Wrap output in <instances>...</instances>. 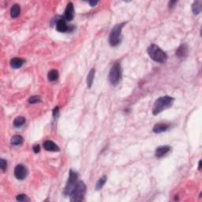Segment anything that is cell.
Returning a JSON list of instances; mask_svg holds the SVG:
<instances>
[{
    "instance_id": "13",
    "label": "cell",
    "mask_w": 202,
    "mask_h": 202,
    "mask_svg": "<svg viewBox=\"0 0 202 202\" xmlns=\"http://www.w3.org/2000/svg\"><path fill=\"white\" fill-rule=\"evenodd\" d=\"M24 60L21 58H13L10 60V65L13 69H19L24 64Z\"/></svg>"
},
{
    "instance_id": "4",
    "label": "cell",
    "mask_w": 202,
    "mask_h": 202,
    "mask_svg": "<svg viewBox=\"0 0 202 202\" xmlns=\"http://www.w3.org/2000/svg\"><path fill=\"white\" fill-rule=\"evenodd\" d=\"M125 23L116 24L115 26L111 29L109 36V43L111 47H115L121 41V32Z\"/></svg>"
},
{
    "instance_id": "18",
    "label": "cell",
    "mask_w": 202,
    "mask_h": 202,
    "mask_svg": "<svg viewBox=\"0 0 202 202\" xmlns=\"http://www.w3.org/2000/svg\"><path fill=\"white\" fill-rule=\"evenodd\" d=\"M95 70L94 68H92V69L90 70L89 73H88V77H87V85H88V88H91V87H92L94 77H95Z\"/></svg>"
},
{
    "instance_id": "12",
    "label": "cell",
    "mask_w": 202,
    "mask_h": 202,
    "mask_svg": "<svg viewBox=\"0 0 202 202\" xmlns=\"http://www.w3.org/2000/svg\"><path fill=\"white\" fill-rule=\"evenodd\" d=\"M170 127L169 125L166 123H158L156 125H154L153 127V132L155 133H160L162 132H164L168 129V128Z\"/></svg>"
},
{
    "instance_id": "15",
    "label": "cell",
    "mask_w": 202,
    "mask_h": 202,
    "mask_svg": "<svg viewBox=\"0 0 202 202\" xmlns=\"http://www.w3.org/2000/svg\"><path fill=\"white\" fill-rule=\"evenodd\" d=\"M202 9V2L201 1H195L192 5V10L194 14H199L201 12Z\"/></svg>"
},
{
    "instance_id": "6",
    "label": "cell",
    "mask_w": 202,
    "mask_h": 202,
    "mask_svg": "<svg viewBox=\"0 0 202 202\" xmlns=\"http://www.w3.org/2000/svg\"><path fill=\"white\" fill-rule=\"evenodd\" d=\"M77 178H78V174L77 172H74L73 170H69V178H68L67 183L65 185V189H64V194L65 196H68L71 193L73 188L75 187L76 184L77 183Z\"/></svg>"
},
{
    "instance_id": "5",
    "label": "cell",
    "mask_w": 202,
    "mask_h": 202,
    "mask_svg": "<svg viewBox=\"0 0 202 202\" xmlns=\"http://www.w3.org/2000/svg\"><path fill=\"white\" fill-rule=\"evenodd\" d=\"M122 77L121 73V65L119 62H115L110 68L109 73V80L113 85H117L119 83Z\"/></svg>"
},
{
    "instance_id": "9",
    "label": "cell",
    "mask_w": 202,
    "mask_h": 202,
    "mask_svg": "<svg viewBox=\"0 0 202 202\" xmlns=\"http://www.w3.org/2000/svg\"><path fill=\"white\" fill-rule=\"evenodd\" d=\"M74 17V8L72 2H69L65 10V18L67 21H72Z\"/></svg>"
},
{
    "instance_id": "28",
    "label": "cell",
    "mask_w": 202,
    "mask_h": 202,
    "mask_svg": "<svg viewBox=\"0 0 202 202\" xmlns=\"http://www.w3.org/2000/svg\"><path fill=\"white\" fill-rule=\"evenodd\" d=\"M176 2H176V1H174V2H172V1H171V2H169V6H170H170L172 7L173 5H174V4H175Z\"/></svg>"
},
{
    "instance_id": "26",
    "label": "cell",
    "mask_w": 202,
    "mask_h": 202,
    "mask_svg": "<svg viewBox=\"0 0 202 202\" xmlns=\"http://www.w3.org/2000/svg\"><path fill=\"white\" fill-rule=\"evenodd\" d=\"M58 114V107H55V108L53 110V116L56 117Z\"/></svg>"
},
{
    "instance_id": "17",
    "label": "cell",
    "mask_w": 202,
    "mask_h": 202,
    "mask_svg": "<svg viewBox=\"0 0 202 202\" xmlns=\"http://www.w3.org/2000/svg\"><path fill=\"white\" fill-rule=\"evenodd\" d=\"M10 143H11V144L15 146L21 145L23 143V137H21V135H14L11 137Z\"/></svg>"
},
{
    "instance_id": "10",
    "label": "cell",
    "mask_w": 202,
    "mask_h": 202,
    "mask_svg": "<svg viewBox=\"0 0 202 202\" xmlns=\"http://www.w3.org/2000/svg\"><path fill=\"white\" fill-rule=\"evenodd\" d=\"M43 148L49 152H59L60 148L52 140H46L43 142Z\"/></svg>"
},
{
    "instance_id": "16",
    "label": "cell",
    "mask_w": 202,
    "mask_h": 202,
    "mask_svg": "<svg viewBox=\"0 0 202 202\" xmlns=\"http://www.w3.org/2000/svg\"><path fill=\"white\" fill-rule=\"evenodd\" d=\"M20 13H21V7H20V6L17 5V4H14L11 7V9H10V16H11V17L16 18L17 17H18Z\"/></svg>"
},
{
    "instance_id": "20",
    "label": "cell",
    "mask_w": 202,
    "mask_h": 202,
    "mask_svg": "<svg viewBox=\"0 0 202 202\" xmlns=\"http://www.w3.org/2000/svg\"><path fill=\"white\" fill-rule=\"evenodd\" d=\"M58 77V73L56 69H52L47 73V78L50 81H54L56 80Z\"/></svg>"
},
{
    "instance_id": "2",
    "label": "cell",
    "mask_w": 202,
    "mask_h": 202,
    "mask_svg": "<svg viewBox=\"0 0 202 202\" xmlns=\"http://www.w3.org/2000/svg\"><path fill=\"white\" fill-rule=\"evenodd\" d=\"M148 55L152 60H154L155 62H160V63H163L167 59V54L163 51L160 47H159L157 45L151 44L147 49Z\"/></svg>"
},
{
    "instance_id": "1",
    "label": "cell",
    "mask_w": 202,
    "mask_h": 202,
    "mask_svg": "<svg viewBox=\"0 0 202 202\" xmlns=\"http://www.w3.org/2000/svg\"><path fill=\"white\" fill-rule=\"evenodd\" d=\"M174 98L168 96V95L159 97V99L155 100V103H154L153 109H152V114L154 115H157L159 113L162 112L163 110L171 107L173 103H174Z\"/></svg>"
},
{
    "instance_id": "7",
    "label": "cell",
    "mask_w": 202,
    "mask_h": 202,
    "mask_svg": "<svg viewBox=\"0 0 202 202\" xmlns=\"http://www.w3.org/2000/svg\"><path fill=\"white\" fill-rule=\"evenodd\" d=\"M28 174V169L23 164H18L15 166L14 175L18 180H23L26 178Z\"/></svg>"
},
{
    "instance_id": "19",
    "label": "cell",
    "mask_w": 202,
    "mask_h": 202,
    "mask_svg": "<svg viewBox=\"0 0 202 202\" xmlns=\"http://www.w3.org/2000/svg\"><path fill=\"white\" fill-rule=\"evenodd\" d=\"M24 122H25V118L22 117V116H18L13 121V125H14V127L19 128L22 126L24 124Z\"/></svg>"
},
{
    "instance_id": "23",
    "label": "cell",
    "mask_w": 202,
    "mask_h": 202,
    "mask_svg": "<svg viewBox=\"0 0 202 202\" xmlns=\"http://www.w3.org/2000/svg\"><path fill=\"white\" fill-rule=\"evenodd\" d=\"M16 200H17V201H21V202L29 201V199L28 198V196H27L25 194L17 195V196H16Z\"/></svg>"
},
{
    "instance_id": "25",
    "label": "cell",
    "mask_w": 202,
    "mask_h": 202,
    "mask_svg": "<svg viewBox=\"0 0 202 202\" xmlns=\"http://www.w3.org/2000/svg\"><path fill=\"white\" fill-rule=\"evenodd\" d=\"M33 151L35 153H39V151H40V146L39 144H34Z\"/></svg>"
},
{
    "instance_id": "3",
    "label": "cell",
    "mask_w": 202,
    "mask_h": 202,
    "mask_svg": "<svg viewBox=\"0 0 202 202\" xmlns=\"http://www.w3.org/2000/svg\"><path fill=\"white\" fill-rule=\"evenodd\" d=\"M86 193V185L84 183V181H79L76 184L73 191L69 194L70 200L71 201H81L84 199V194Z\"/></svg>"
},
{
    "instance_id": "24",
    "label": "cell",
    "mask_w": 202,
    "mask_h": 202,
    "mask_svg": "<svg viewBox=\"0 0 202 202\" xmlns=\"http://www.w3.org/2000/svg\"><path fill=\"white\" fill-rule=\"evenodd\" d=\"M0 166H1V170H2V171H5V170L6 169V166H7V163H6V160H5L4 159H1Z\"/></svg>"
},
{
    "instance_id": "29",
    "label": "cell",
    "mask_w": 202,
    "mask_h": 202,
    "mask_svg": "<svg viewBox=\"0 0 202 202\" xmlns=\"http://www.w3.org/2000/svg\"><path fill=\"white\" fill-rule=\"evenodd\" d=\"M199 166H198V170H200L201 169V160L199 161Z\"/></svg>"
},
{
    "instance_id": "27",
    "label": "cell",
    "mask_w": 202,
    "mask_h": 202,
    "mask_svg": "<svg viewBox=\"0 0 202 202\" xmlns=\"http://www.w3.org/2000/svg\"><path fill=\"white\" fill-rule=\"evenodd\" d=\"M88 3H89V5L91 6H95V5L98 3V2H97V1H89V2H88Z\"/></svg>"
},
{
    "instance_id": "21",
    "label": "cell",
    "mask_w": 202,
    "mask_h": 202,
    "mask_svg": "<svg viewBox=\"0 0 202 202\" xmlns=\"http://www.w3.org/2000/svg\"><path fill=\"white\" fill-rule=\"evenodd\" d=\"M106 181H107V177L106 176H103V177H101L99 180L97 181L96 184H95V189L96 190H99V189H102L104 184L106 183Z\"/></svg>"
},
{
    "instance_id": "8",
    "label": "cell",
    "mask_w": 202,
    "mask_h": 202,
    "mask_svg": "<svg viewBox=\"0 0 202 202\" xmlns=\"http://www.w3.org/2000/svg\"><path fill=\"white\" fill-rule=\"evenodd\" d=\"M176 56L178 58H185L187 57L188 55V47L185 43H182V44L176 50L175 52Z\"/></svg>"
},
{
    "instance_id": "14",
    "label": "cell",
    "mask_w": 202,
    "mask_h": 202,
    "mask_svg": "<svg viewBox=\"0 0 202 202\" xmlns=\"http://www.w3.org/2000/svg\"><path fill=\"white\" fill-rule=\"evenodd\" d=\"M56 29L59 32H65L69 30V27L67 26V24H66V23H65L64 20L60 19L56 24Z\"/></svg>"
},
{
    "instance_id": "11",
    "label": "cell",
    "mask_w": 202,
    "mask_h": 202,
    "mask_svg": "<svg viewBox=\"0 0 202 202\" xmlns=\"http://www.w3.org/2000/svg\"><path fill=\"white\" fill-rule=\"evenodd\" d=\"M170 150V148L167 145L159 147L157 149L155 150V156H156L157 158L163 157V155H166V154Z\"/></svg>"
},
{
    "instance_id": "22",
    "label": "cell",
    "mask_w": 202,
    "mask_h": 202,
    "mask_svg": "<svg viewBox=\"0 0 202 202\" xmlns=\"http://www.w3.org/2000/svg\"><path fill=\"white\" fill-rule=\"evenodd\" d=\"M28 101V103H31V104H34V103H39V102L41 101V99H40V97L38 96V95H33L32 97H30Z\"/></svg>"
}]
</instances>
